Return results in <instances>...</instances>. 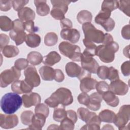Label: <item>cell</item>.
I'll use <instances>...</instances> for the list:
<instances>
[{"label":"cell","instance_id":"6da1fadb","mask_svg":"<svg viewBox=\"0 0 130 130\" xmlns=\"http://www.w3.org/2000/svg\"><path fill=\"white\" fill-rule=\"evenodd\" d=\"M73 102L71 91L65 87H60L45 100V103L51 108H56L59 104L63 106L71 105Z\"/></svg>","mask_w":130,"mask_h":130},{"label":"cell","instance_id":"7a4b0ae2","mask_svg":"<svg viewBox=\"0 0 130 130\" xmlns=\"http://www.w3.org/2000/svg\"><path fill=\"white\" fill-rule=\"evenodd\" d=\"M22 99L19 94L9 92L4 94L1 100V108L7 114H12L16 112L22 106Z\"/></svg>","mask_w":130,"mask_h":130},{"label":"cell","instance_id":"3957f363","mask_svg":"<svg viewBox=\"0 0 130 130\" xmlns=\"http://www.w3.org/2000/svg\"><path fill=\"white\" fill-rule=\"evenodd\" d=\"M119 45L114 41L106 45H99L96 48L95 55L103 62H112L115 58V53L119 50Z\"/></svg>","mask_w":130,"mask_h":130},{"label":"cell","instance_id":"277c9868","mask_svg":"<svg viewBox=\"0 0 130 130\" xmlns=\"http://www.w3.org/2000/svg\"><path fill=\"white\" fill-rule=\"evenodd\" d=\"M58 49L63 55L70 58L72 61H80L81 53L79 46L73 45L68 42L63 41L59 44Z\"/></svg>","mask_w":130,"mask_h":130},{"label":"cell","instance_id":"5b68a950","mask_svg":"<svg viewBox=\"0 0 130 130\" xmlns=\"http://www.w3.org/2000/svg\"><path fill=\"white\" fill-rule=\"evenodd\" d=\"M82 29L85 40L93 43H102L104 37V32L97 29L92 23L87 22L83 24Z\"/></svg>","mask_w":130,"mask_h":130},{"label":"cell","instance_id":"8992f818","mask_svg":"<svg viewBox=\"0 0 130 130\" xmlns=\"http://www.w3.org/2000/svg\"><path fill=\"white\" fill-rule=\"evenodd\" d=\"M52 9L50 12L51 16L56 20H61L68 10V5L71 3L69 1H51Z\"/></svg>","mask_w":130,"mask_h":130},{"label":"cell","instance_id":"52a82bcc","mask_svg":"<svg viewBox=\"0 0 130 130\" xmlns=\"http://www.w3.org/2000/svg\"><path fill=\"white\" fill-rule=\"evenodd\" d=\"M21 76V72L14 66L10 69L3 71L0 75V86L2 88L8 86L18 80Z\"/></svg>","mask_w":130,"mask_h":130},{"label":"cell","instance_id":"ba28073f","mask_svg":"<svg viewBox=\"0 0 130 130\" xmlns=\"http://www.w3.org/2000/svg\"><path fill=\"white\" fill-rule=\"evenodd\" d=\"M130 118V106L124 105L120 107L118 113L116 115L113 121L115 125L120 129L125 125Z\"/></svg>","mask_w":130,"mask_h":130},{"label":"cell","instance_id":"9c48e42d","mask_svg":"<svg viewBox=\"0 0 130 130\" xmlns=\"http://www.w3.org/2000/svg\"><path fill=\"white\" fill-rule=\"evenodd\" d=\"M25 81L33 87H38L41 83L40 77L36 68L30 65L24 71Z\"/></svg>","mask_w":130,"mask_h":130},{"label":"cell","instance_id":"30bf717a","mask_svg":"<svg viewBox=\"0 0 130 130\" xmlns=\"http://www.w3.org/2000/svg\"><path fill=\"white\" fill-rule=\"evenodd\" d=\"M80 61L83 69L88 71L90 73H96L99 65L92 56L81 53Z\"/></svg>","mask_w":130,"mask_h":130},{"label":"cell","instance_id":"8fae6325","mask_svg":"<svg viewBox=\"0 0 130 130\" xmlns=\"http://www.w3.org/2000/svg\"><path fill=\"white\" fill-rule=\"evenodd\" d=\"M18 116L15 114H0V126L5 129L15 127L18 124Z\"/></svg>","mask_w":130,"mask_h":130},{"label":"cell","instance_id":"7c38bea8","mask_svg":"<svg viewBox=\"0 0 130 130\" xmlns=\"http://www.w3.org/2000/svg\"><path fill=\"white\" fill-rule=\"evenodd\" d=\"M109 89L115 94L124 95L128 92V86L123 81L118 79L111 81L109 85Z\"/></svg>","mask_w":130,"mask_h":130},{"label":"cell","instance_id":"4fadbf2b","mask_svg":"<svg viewBox=\"0 0 130 130\" xmlns=\"http://www.w3.org/2000/svg\"><path fill=\"white\" fill-rule=\"evenodd\" d=\"M60 35L63 40L69 41L73 44L77 43L80 37L79 31L77 29L73 28L62 29Z\"/></svg>","mask_w":130,"mask_h":130},{"label":"cell","instance_id":"5bb4252c","mask_svg":"<svg viewBox=\"0 0 130 130\" xmlns=\"http://www.w3.org/2000/svg\"><path fill=\"white\" fill-rule=\"evenodd\" d=\"M22 99L23 106L25 108L36 106L41 101L40 95L38 93L33 92L23 94L22 96Z\"/></svg>","mask_w":130,"mask_h":130},{"label":"cell","instance_id":"9a60e30c","mask_svg":"<svg viewBox=\"0 0 130 130\" xmlns=\"http://www.w3.org/2000/svg\"><path fill=\"white\" fill-rule=\"evenodd\" d=\"M89 102L86 107L92 111H98L101 107V103L102 102V95L98 92H94L89 96Z\"/></svg>","mask_w":130,"mask_h":130},{"label":"cell","instance_id":"2e32d148","mask_svg":"<svg viewBox=\"0 0 130 130\" xmlns=\"http://www.w3.org/2000/svg\"><path fill=\"white\" fill-rule=\"evenodd\" d=\"M66 72L68 76L73 78H79L80 76L83 68L74 62H69L66 65Z\"/></svg>","mask_w":130,"mask_h":130},{"label":"cell","instance_id":"e0dca14e","mask_svg":"<svg viewBox=\"0 0 130 130\" xmlns=\"http://www.w3.org/2000/svg\"><path fill=\"white\" fill-rule=\"evenodd\" d=\"M46 118V117L42 114L35 113L32 118L31 124L28 125L29 127L28 129L36 130L41 129L45 123Z\"/></svg>","mask_w":130,"mask_h":130},{"label":"cell","instance_id":"ac0fdd59","mask_svg":"<svg viewBox=\"0 0 130 130\" xmlns=\"http://www.w3.org/2000/svg\"><path fill=\"white\" fill-rule=\"evenodd\" d=\"M97 81L91 77H86L80 80V89L83 92H88L95 88Z\"/></svg>","mask_w":130,"mask_h":130},{"label":"cell","instance_id":"d6986e66","mask_svg":"<svg viewBox=\"0 0 130 130\" xmlns=\"http://www.w3.org/2000/svg\"><path fill=\"white\" fill-rule=\"evenodd\" d=\"M42 79L45 81H52L54 79L55 69L50 66H44L41 67L39 70Z\"/></svg>","mask_w":130,"mask_h":130},{"label":"cell","instance_id":"ffe728a7","mask_svg":"<svg viewBox=\"0 0 130 130\" xmlns=\"http://www.w3.org/2000/svg\"><path fill=\"white\" fill-rule=\"evenodd\" d=\"M18 16L20 20L22 21H27L34 20L35 18L36 14L34 10L29 7H24L18 12Z\"/></svg>","mask_w":130,"mask_h":130},{"label":"cell","instance_id":"44dd1931","mask_svg":"<svg viewBox=\"0 0 130 130\" xmlns=\"http://www.w3.org/2000/svg\"><path fill=\"white\" fill-rule=\"evenodd\" d=\"M45 0H35L34 4L36 7L37 13L41 16L47 15L50 12L49 6L46 3Z\"/></svg>","mask_w":130,"mask_h":130},{"label":"cell","instance_id":"7402d4cb","mask_svg":"<svg viewBox=\"0 0 130 130\" xmlns=\"http://www.w3.org/2000/svg\"><path fill=\"white\" fill-rule=\"evenodd\" d=\"M61 59L60 55L56 51H51L44 57L43 60L44 64L48 66H53L58 62Z\"/></svg>","mask_w":130,"mask_h":130},{"label":"cell","instance_id":"603a6c76","mask_svg":"<svg viewBox=\"0 0 130 130\" xmlns=\"http://www.w3.org/2000/svg\"><path fill=\"white\" fill-rule=\"evenodd\" d=\"M102 98L106 104L111 107H116L119 103V98L111 91H107L102 94Z\"/></svg>","mask_w":130,"mask_h":130},{"label":"cell","instance_id":"cb8c5ba5","mask_svg":"<svg viewBox=\"0 0 130 130\" xmlns=\"http://www.w3.org/2000/svg\"><path fill=\"white\" fill-rule=\"evenodd\" d=\"M27 34L24 31H17L12 29L9 32L11 39L13 40L17 46L22 44L25 41Z\"/></svg>","mask_w":130,"mask_h":130},{"label":"cell","instance_id":"d4e9b609","mask_svg":"<svg viewBox=\"0 0 130 130\" xmlns=\"http://www.w3.org/2000/svg\"><path fill=\"white\" fill-rule=\"evenodd\" d=\"M101 120L99 116L95 114L92 116L84 125L81 129H100Z\"/></svg>","mask_w":130,"mask_h":130},{"label":"cell","instance_id":"484cf974","mask_svg":"<svg viewBox=\"0 0 130 130\" xmlns=\"http://www.w3.org/2000/svg\"><path fill=\"white\" fill-rule=\"evenodd\" d=\"M25 42L27 46L30 48H36L40 45L41 39L38 34L35 33L28 34L26 35Z\"/></svg>","mask_w":130,"mask_h":130},{"label":"cell","instance_id":"4316f807","mask_svg":"<svg viewBox=\"0 0 130 130\" xmlns=\"http://www.w3.org/2000/svg\"><path fill=\"white\" fill-rule=\"evenodd\" d=\"M27 59L31 65L37 66L43 61V57L39 52L31 51L28 54Z\"/></svg>","mask_w":130,"mask_h":130},{"label":"cell","instance_id":"83f0119b","mask_svg":"<svg viewBox=\"0 0 130 130\" xmlns=\"http://www.w3.org/2000/svg\"><path fill=\"white\" fill-rule=\"evenodd\" d=\"M115 116V113L110 110L105 109L101 111L99 114L101 121L107 123L113 122L114 118Z\"/></svg>","mask_w":130,"mask_h":130},{"label":"cell","instance_id":"f1b7e54d","mask_svg":"<svg viewBox=\"0 0 130 130\" xmlns=\"http://www.w3.org/2000/svg\"><path fill=\"white\" fill-rule=\"evenodd\" d=\"M77 114L78 117L86 123L92 116L96 114L95 113L89 111L87 109L84 107H80L78 108L77 110Z\"/></svg>","mask_w":130,"mask_h":130},{"label":"cell","instance_id":"f546056e","mask_svg":"<svg viewBox=\"0 0 130 130\" xmlns=\"http://www.w3.org/2000/svg\"><path fill=\"white\" fill-rule=\"evenodd\" d=\"M1 52L6 57L12 58L14 57L19 54V50L15 46L7 45L3 49Z\"/></svg>","mask_w":130,"mask_h":130},{"label":"cell","instance_id":"4dcf8cb0","mask_svg":"<svg viewBox=\"0 0 130 130\" xmlns=\"http://www.w3.org/2000/svg\"><path fill=\"white\" fill-rule=\"evenodd\" d=\"M13 27V21L10 18L6 16L0 17V28L4 31L11 30Z\"/></svg>","mask_w":130,"mask_h":130},{"label":"cell","instance_id":"1f68e13d","mask_svg":"<svg viewBox=\"0 0 130 130\" xmlns=\"http://www.w3.org/2000/svg\"><path fill=\"white\" fill-rule=\"evenodd\" d=\"M92 19V14L90 11L87 10H82L80 11L77 15V19L80 24L90 22Z\"/></svg>","mask_w":130,"mask_h":130},{"label":"cell","instance_id":"d6a6232c","mask_svg":"<svg viewBox=\"0 0 130 130\" xmlns=\"http://www.w3.org/2000/svg\"><path fill=\"white\" fill-rule=\"evenodd\" d=\"M111 12L108 10H101L95 17V22L101 26L110 18Z\"/></svg>","mask_w":130,"mask_h":130},{"label":"cell","instance_id":"836d02e7","mask_svg":"<svg viewBox=\"0 0 130 130\" xmlns=\"http://www.w3.org/2000/svg\"><path fill=\"white\" fill-rule=\"evenodd\" d=\"M67 117V111H66L64 106L62 107L55 108L53 114V118L57 122H61L64 118Z\"/></svg>","mask_w":130,"mask_h":130},{"label":"cell","instance_id":"e575fe53","mask_svg":"<svg viewBox=\"0 0 130 130\" xmlns=\"http://www.w3.org/2000/svg\"><path fill=\"white\" fill-rule=\"evenodd\" d=\"M118 1H104L101 6L102 10H108L111 12L118 8Z\"/></svg>","mask_w":130,"mask_h":130},{"label":"cell","instance_id":"d590c367","mask_svg":"<svg viewBox=\"0 0 130 130\" xmlns=\"http://www.w3.org/2000/svg\"><path fill=\"white\" fill-rule=\"evenodd\" d=\"M58 41V37L54 32H48L44 37V43L47 46H54Z\"/></svg>","mask_w":130,"mask_h":130},{"label":"cell","instance_id":"8d00e7d4","mask_svg":"<svg viewBox=\"0 0 130 130\" xmlns=\"http://www.w3.org/2000/svg\"><path fill=\"white\" fill-rule=\"evenodd\" d=\"M34 114L31 111H24L20 116L22 123L26 125H29L31 123L32 118Z\"/></svg>","mask_w":130,"mask_h":130},{"label":"cell","instance_id":"74e56055","mask_svg":"<svg viewBox=\"0 0 130 130\" xmlns=\"http://www.w3.org/2000/svg\"><path fill=\"white\" fill-rule=\"evenodd\" d=\"M118 9L126 14L127 16H130V1L122 0L119 1Z\"/></svg>","mask_w":130,"mask_h":130},{"label":"cell","instance_id":"f35d334b","mask_svg":"<svg viewBox=\"0 0 130 130\" xmlns=\"http://www.w3.org/2000/svg\"><path fill=\"white\" fill-rule=\"evenodd\" d=\"M35 112V113L42 114L47 118L49 114V107L44 104L39 103L36 106Z\"/></svg>","mask_w":130,"mask_h":130},{"label":"cell","instance_id":"ab89813d","mask_svg":"<svg viewBox=\"0 0 130 130\" xmlns=\"http://www.w3.org/2000/svg\"><path fill=\"white\" fill-rule=\"evenodd\" d=\"M75 123L70 118L66 117L61 122L59 125L60 129H74Z\"/></svg>","mask_w":130,"mask_h":130},{"label":"cell","instance_id":"60d3db41","mask_svg":"<svg viewBox=\"0 0 130 130\" xmlns=\"http://www.w3.org/2000/svg\"><path fill=\"white\" fill-rule=\"evenodd\" d=\"M95 88L97 92L102 95L104 92L109 90V85L104 81H101L97 82L95 86Z\"/></svg>","mask_w":130,"mask_h":130},{"label":"cell","instance_id":"b9f144b4","mask_svg":"<svg viewBox=\"0 0 130 130\" xmlns=\"http://www.w3.org/2000/svg\"><path fill=\"white\" fill-rule=\"evenodd\" d=\"M28 61L27 59L21 58L17 59L14 63V67L18 70L21 71L26 69L28 65Z\"/></svg>","mask_w":130,"mask_h":130},{"label":"cell","instance_id":"7bdbcfd3","mask_svg":"<svg viewBox=\"0 0 130 130\" xmlns=\"http://www.w3.org/2000/svg\"><path fill=\"white\" fill-rule=\"evenodd\" d=\"M24 29L30 34H33L39 30V28L37 26H35V23L32 20L24 22Z\"/></svg>","mask_w":130,"mask_h":130},{"label":"cell","instance_id":"ee69618b","mask_svg":"<svg viewBox=\"0 0 130 130\" xmlns=\"http://www.w3.org/2000/svg\"><path fill=\"white\" fill-rule=\"evenodd\" d=\"M108 72L109 68L106 66H102L98 68V70L96 71V74L100 79L105 80L107 79Z\"/></svg>","mask_w":130,"mask_h":130},{"label":"cell","instance_id":"f6af8a7d","mask_svg":"<svg viewBox=\"0 0 130 130\" xmlns=\"http://www.w3.org/2000/svg\"><path fill=\"white\" fill-rule=\"evenodd\" d=\"M107 79L110 81H113L119 79L118 70L113 67H110L109 68V72Z\"/></svg>","mask_w":130,"mask_h":130},{"label":"cell","instance_id":"bcb514c9","mask_svg":"<svg viewBox=\"0 0 130 130\" xmlns=\"http://www.w3.org/2000/svg\"><path fill=\"white\" fill-rule=\"evenodd\" d=\"M29 1L24 0H14L12 1V6L14 10L19 11L21 9L24 8V6L28 3Z\"/></svg>","mask_w":130,"mask_h":130},{"label":"cell","instance_id":"7dc6e473","mask_svg":"<svg viewBox=\"0 0 130 130\" xmlns=\"http://www.w3.org/2000/svg\"><path fill=\"white\" fill-rule=\"evenodd\" d=\"M33 87L28 84L25 80H21L20 83V90L21 94L22 93H27L31 91L33 89Z\"/></svg>","mask_w":130,"mask_h":130},{"label":"cell","instance_id":"c3c4849f","mask_svg":"<svg viewBox=\"0 0 130 130\" xmlns=\"http://www.w3.org/2000/svg\"><path fill=\"white\" fill-rule=\"evenodd\" d=\"M78 101L81 104L87 106L89 102V96L86 92H82L78 96Z\"/></svg>","mask_w":130,"mask_h":130},{"label":"cell","instance_id":"681fc988","mask_svg":"<svg viewBox=\"0 0 130 130\" xmlns=\"http://www.w3.org/2000/svg\"><path fill=\"white\" fill-rule=\"evenodd\" d=\"M115 25V21L112 18H110L107 21H106L102 26L105 29V30L107 31H112Z\"/></svg>","mask_w":130,"mask_h":130},{"label":"cell","instance_id":"f907efd6","mask_svg":"<svg viewBox=\"0 0 130 130\" xmlns=\"http://www.w3.org/2000/svg\"><path fill=\"white\" fill-rule=\"evenodd\" d=\"M12 29L17 31H24V22L19 19H15L13 21V27Z\"/></svg>","mask_w":130,"mask_h":130},{"label":"cell","instance_id":"816d5d0a","mask_svg":"<svg viewBox=\"0 0 130 130\" xmlns=\"http://www.w3.org/2000/svg\"><path fill=\"white\" fill-rule=\"evenodd\" d=\"M12 1H0V10L3 11H8L11 9Z\"/></svg>","mask_w":130,"mask_h":130},{"label":"cell","instance_id":"f5cc1de1","mask_svg":"<svg viewBox=\"0 0 130 130\" xmlns=\"http://www.w3.org/2000/svg\"><path fill=\"white\" fill-rule=\"evenodd\" d=\"M121 71L124 76L130 75V62L129 60L124 62L121 66Z\"/></svg>","mask_w":130,"mask_h":130},{"label":"cell","instance_id":"db71d44e","mask_svg":"<svg viewBox=\"0 0 130 130\" xmlns=\"http://www.w3.org/2000/svg\"><path fill=\"white\" fill-rule=\"evenodd\" d=\"M9 38L8 36L4 34H1L0 35V45H1V51L9 43Z\"/></svg>","mask_w":130,"mask_h":130},{"label":"cell","instance_id":"11a10c76","mask_svg":"<svg viewBox=\"0 0 130 130\" xmlns=\"http://www.w3.org/2000/svg\"><path fill=\"white\" fill-rule=\"evenodd\" d=\"M122 37L126 40L130 39V25L129 24L124 26L121 29Z\"/></svg>","mask_w":130,"mask_h":130},{"label":"cell","instance_id":"9f6ffc18","mask_svg":"<svg viewBox=\"0 0 130 130\" xmlns=\"http://www.w3.org/2000/svg\"><path fill=\"white\" fill-rule=\"evenodd\" d=\"M60 26L62 29L71 28L73 26L72 22L68 18H64L60 21Z\"/></svg>","mask_w":130,"mask_h":130},{"label":"cell","instance_id":"6f0895ef","mask_svg":"<svg viewBox=\"0 0 130 130\" xmlns=\"http://www.w3.org/2000/svg\"><path fill=\"white\" fill-rule=\"evenodd\" d=\"M55 75L54 80L57 82H62L64 79V76L62 71L59 69H55Z\"/></svg>","mask_w":130,"mask_h":130},{"label":"cell","instance_id":"680465c9","mask_svg":"<svg viewBox=\"0 0 130 130\" xmlns=\"http://www.w3.org/2000/svg\"><path fill=\"white\" fill-rule=\"evenodd\" d=\"M20 83L21 80H16L11 85L12 90L17 94H21L20 90Z\"/></svg>","mask_w":130,"mask_h":130},{"label":"cell","instance_id":"91938a15","mask_svg":"<svg viewBox=\"0 0 130 130\" xmlns=\"http://www.w3.org/2000/svg\"><path fill=\"white\" fill-rule=\"evenodd\" d=\"M67 117L71 119L75 123L77 122L78 119L77 114L75 111L72 110H69L67 111Z\"/></svg>","mask_w":130,"mask_h":130},{"label":"cell","instance_id":"94428289","mask_svg":"<svg viewBox=\"0 0 130 130\" xmlns=\"http://www.w3.org/2000/svg\"><path fill=\"white\" fill-rule=\"evenodd\" d=\"M113 41V39L112 35L108 33H106L105 34H104V39L102 43L103 44V45H106L112 43Z\"/></svg>","mask_w":130,"mask_h":130},{"label":"cell","instance_id":"6125c7cd","mask_svg":"<svg viewBox=\"0 0 130 130\" xmlns=\"http://www.w3.org/2000/svg\"><path fill=\"white\" fill-rule=\"evenodd\" d=\"M83 42L84 46L86 47V48H96V45L94 43L87 41L85 39L83 40Z\"/></svg>","mask_w":130,"mask_h":130},{"label":"cell","instance_id":"be15d7a7","mask_svg":"<svg viewBox=\"0 0 130 130\" xmlns=\"http://www.w3.org/2000/svg\"><path fill=\"white\" fill-rule=\"evenodd\" d=\"M123 52L125 56L127 57V58H129V45L127 46L124 48Z\"/></svg>","mask_w":130,"mask_h":130},{"label":"cell","instance_id":"e7e4bbea","mask_svg":"<svg viewBox=\"0 0 130 130\" xmlns=\"http://www.w3.org/2000/svg\"><path fill=\"white\" fill-rule=\"evenodd\" d=\"M47 129H60V128L59 125L55 124H53L50 125L47 128Z\"/></svg>","mask_w":130,"mask_h":130},{"label":"cell","instance_id":"03108f58","mask_svg":"<svg viewBox=\"0 0 130 130\" xmlns=\"http://www.w3.org/2000/svg\"><path fill=\"white\" fill-rule=\"evenodd\" d=\"M102 129H113L114 128L112 127L111 125L110 124H106L104 125V127L102 128Z\"/></svg>","mask_w":130,"mask_h":130}]
</instances>
